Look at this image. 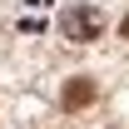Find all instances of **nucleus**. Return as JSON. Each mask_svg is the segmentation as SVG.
<instances>
[{
	"label": "nucleus",
	"mask_w": 129,
	"mask_h": 129,
	"mask_svg": "<svg viewBox=\"0 0 129 129\" xmlns=\"http://www.w3.org/2000/svg\"><path fill=\"white\" fill-rule=\"evenodd\" d=\"M124 35H129V20H124Z\"/></svg>",
	"instance_id": "3"
},
{
	"label": "nucleus",
	"mask_w": 129,
	"mask_h": 129,
	"mask_svg": "<svg viewBox=\"0 0 129 129\" xmlns=\"http://www.w3.org/2000/svg\"><path fill=\"white\" fill-rule=\"evenodd\" d=\"M60 30H64V40L89 45V40H99V35H104V15H99L94 5H70V10L60 15Z\"/></svg>",
	"instance_id": "1"
},
{
	"label": "nucleus",
	"mask_w": 129,
	"mask_h": 129,
	"mask_svg": "<svg viewBox=\"0 0 129 129\" xmlns=\"http://www.w3.org/2000/svg\"><path fill=\"white\" fill-rule=\"evenodd\" d=\"M94 99V80H70L64 84V109H84Z\"/></svg>",
	"instance_id": "2"
}]
</instances>
